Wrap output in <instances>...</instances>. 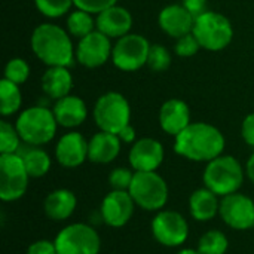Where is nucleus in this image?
Wrapping results in <instances>:
<instances>
[{
	"instance_id": "nucleus-19",
	"label": "nucleus",
	"mask_w": 254,
	"mask_h": 254,
	"mask_svg": "<svg viewBox=\"0 0 254 254\" xmlns=\"http://www.w3.org/2000/svg\"><path fill=\"white\" fill-rule=\"evenodd\" d=\"M190 124V109L183 100L171 98L161 106L159 125L165 134L177 137Z\"/></svg>"
},
{
	"instance_id": "nucleus-12",
	"label": "nucleus",
	"mask_w": 254,
	"mask_h": 254,
	"mask_svg": "<svg viewBox=\"0 0 254 254\" xmlns=\"http://www.w3.org/2000/svg\"><path fill=\"white\" fill-rule=\"evenodd\" d=\"M219 216L231 229L249 231L254 228V201L240 192L222 196Z\"/></svg>"
},
{
	"instance_id": "nucleus-11",
	"label": "nucleus",
	"mask_w": 254,
	"mask_h": 254,
	"mask_svg": "<svg viewBox=\"0 0 254 254\" xmlns=\"http://www.w3.org/2000/svg\"><path fill=\"white\" fill-rule=\"evenodd\" d=\"M150 43L141 34L129 33L121 39L113 46L112 61L116 68L122 71H137L147 64Z\"/></svg>"
},
{
	"instance_id": "nucleus-29",
	"label": "nucleus",
	"mask_w": 254,
	"mask_h": 254,
	"mask_svg": "<svg viewBox=\"0 0 254 254\" xmlns=\"http://www.w3.org/2000/svg\"><path fill=\"white\" fill-rule=\"evenodd\" d=\"M21 137L15 125L7 121H0V155L18 153L21 147Z\"/></svg>"
},
{
	"instance_id": "nucleus-10",
	"label": "nucleus",
	"mask_w": 254,
	"mask_h": 254,
	"mask_svg": "<svg viewBox=\"0 0 254 254\" xmlns=\"http://www.w3.org/2000/svg\"><path fill=\"white\" fill-rule=\"evenodd\" d=\"M150 231L158 244L176 249L183 246L189 238V223L183 214L174 210H161L150 223Z\"/></svg>"
},
{
	"instance_id": "nucleus-37",
	"label": "nucleus",
	"mask_w": 254,
	"mask_h": 254,
	"mask_svg": "<svg viewBox=\"0 0 254 254\" xmlns=\"http://www.w3.org/2000/svg\"><path fill=\"white\" fill-rule=\"evenodd\" d=\"M241 135H243V140L254 149V112L247 115L246 119L243 121V125H241Z\"/></svg>"
},
{
	"instance_id": "nucleus-4",
	"label": "nucleus",
	"mask_w": 254,
	"mask_h": 254,
	"mask_svg": "<svg viewBox=\"0 0 254 254\" xmlns=\"http://www.w3.org/2000/svg\"><path fill=\"white\" fill-rule=\"evenodd\" d=\"M15 127L22 143L27 146L42 147L54 140L58 122L52 110L43 106H33L18 116Z\"/></svg>"
},
{
	"instance_id": "nucleus-3",
	"label": "nucleus",
	"mask_w": 254,
	"mask_h": 254,
	"mask_svg": "<svg viewBox=\"0 0 254 254\" xmlns=\"http://www.w3.org/2000/svg\"><path fill=\"white\" fill-rule=\"evenodd\" d=\"M246 177V170L241 162L232 155H220L207 162L202 173L204 186L213 190L217 196H226L240 192Z\"/></svg>"
},
{
	"instance_id": "nucleus-30",
	"label": "nucleus",
	"mask_w": 254,
	"mask_h": 254,
	"mask_svg": "<svg viewBox=\"0 0 254 254\" xmlns=\"http://www.w3.org/2000/svg\"><path fill=\"white\" fill-rule=\"evenodd\" d=\"M146 65L155 73H162V71L168 70V67L171 65V54H170V51L164 45H159V43L150 45Z\"/></svg>"
},
{
	"instance_id": "nucleus-2",
	"label": "nucleus",
	"mask_w": 254,
	"mask_h": 254,
	"mask_svg": "<svg viewBox=\"0 0 254 254\" xmlns=\"http://www.w3.org/2000/svg\"><path fill=\"white\" fill-rule=\"evenodd\" d=\"M33 54L48 67H68L76 58L68 31L57 24L37 25L30 39Z\"/></svg>"
},
{
	"instance_id": "nucleus-24",
	"label": "nucleus",
	"mask_w": 254,
	"mask_h": 254,
	"mask_svg": "<svg viewBox=\"0 0 254 254\" xmlns=\"http://www.w3.org/2000/svg\"><path fill=\"white\" fill-rule=\"evenodd\" d=\"M71 88L73 76L68 71V67H48L42 76L43 92L55 101L65 95H70Z\"/></svg>"
},
{
	"instance_id": "nucleus-26",
	"label": "nucleus",
	"mask_w": 254,
	"mask_h": 254,
	"mask_svg": "<svg viewBox=\"0 0 254 254\" xmlns=\"http://www.w3.org/2000/svg\"><path fill=\"white\" fill-rule=\"evenodd\" d=\"M22 104V95L19 85L3 77L0 82V113L3 118L12 116L19 110Z\"/></svg>"
},
{
	"instance_id": "nucleus-1",
	"label": "nucleus",
	"mask_w": 254,
	"mask_h": 254,
	"mask_svg": "<svg viewBox=\"0 0 254 254\" xmlns=\"http://www.w3.org/2000/svg\"><path fill=\"white\" fill-rule=\"evenodd\" d=\"M174 138V152L192 162L207 164L223 155L226 146L222 131L205 122H192Z\"/></svg>"
},
{
	"instance_id": "nucleus-33",
	"label": "nucleus",
	"mask_w": 254,
	"mask_h": 254,
	"mask_svg": "<svg viewBox=\"0 0 254 254\" xmlns=\"http://www.w3.org/2000/svg\"><path fill=\"white\" fill-rule=\"evenodd\" d=\"M134 170L127 167L113 168L109 174V185L112 190H129V186L134 179Z\"/></svg>"
},
{
	"instance_id": "nucleus-14",
	"label": "nucleus",
	"mask_w": 254,
	"mask_h": 254,
	"mask_svg": "<svg viewBox=\"0 0 254 254\" xmlns=\"http://www.w3.org/2000/svg\"><path fill=\"white\" fill-rule=\"evenodd\" d=\"M112 51L113 46L110 43V37L98 30H94L88 36L79 39L74 54L80 65L86 68H97L107 63L112 57Z\"/></svg>"
},
{
	"instance_id": "nucleus-25",
	"label": "nucleus",
	"mask_w": 254,
	"mask_h": 254,
	"mask_svg": "<svg viewBox=\"0 0 254 254\" xmlns=\"http://www.w3.org/2000/svg\"><path fill=\"white\" fill-rule=\"evenodd\" d=\"M25 164L27 173L31 179H40L45 177L52 165L51 156L46 150L37 146H28L24 152H18Z\"/></svg>"
},
{
	"instance_id": "nucleus-40",
	"label": "nucleus",
	"mask_w": 254,
	"mask_h": 254,
	"mask_svg": "<svg viewBox=\"0 0 254 254\" xmlns=\"http://www.w3.org/2000/svg\"><path fill=\"white\" fill-rule=\"evenodd\" d=\"M246 176L249 177V180L254 185V152L253 155L249 158L247 164H246Z\"/></svg>"
},
{
	"instance_id": "nucleus-41",
	"label": "nucleus",
	"mask_w": 254,
	"mask_h": 254,
	"mask_svg": "<svg viewBox=\"0 0 254 254\" xmlns=\"http://www.w3.org/2000/svg\"><path fill=\"white\" fill-rule=\"evenodd\" d=\"M176 254H201L196 249H183V250H179Z\"/></svg>"
},
{
	"instance_id": "nucleus-16",
	"label": "nucleus",
	"mask_w": 254,
	"mask_h": 254,
	"mask_svg": "<svg viewBox=\"0 0 254 254\" xmlns=\"http://www.w3.org/2000/svg\"><path fill=\"white\" fill-rule=\"evenodd\" d=\"M55 159L64 168H77L88 159V140L77 131L64 134L55 146Z\"/></svg>"
},
{
	"instance_id": "nucleus-23",
	"label": "nucleus",
	"mask_w": 254,
	"mask_h": 254,
	"mask_svg": "<svg viewBox=\"0 0 254 254\" xmlns=\"http://www.w3.org/2000/svg\"><path fill=\"white\" fill-rule=\"evenodd\" d=\"M220 199L208 188H199L189 196V211L196 222H210L219 216Z\"/></svg>"
},
{
	"instance_id": "nucleus-20",
	"label": "nucleus",
	"mask_w": 254,
	"mask_h": 254,
	"mask_svg": "<svg viewBox=\"0 0 254 254\" xmlns=\"http://www.w3.org/2000/svg\"><path fill=\"white\" fill-rule=\"evenodd\" d=\"M52 112L58 125L70 129L80 127L88 116L86 103L77 95H65L57 100Z\"/></svg>"
},
{
	"instance_id": "nucleus-5",
	"label": "nucleus",
	"mask_w": 254,
	"mask_h": 254,
	"mask_svg": "<svg viewBox=\"0 0 254 254\" xmlns=\"http://www.w3.org/2000/svg\"><path fill=\"white\" fill-rule=\"evenodd\" d=\"M128 192L137 207L152 213L164 210L170 196L167 182L156 171H135Z\"/></svg>"
},
{
	"instance_id": "nucleus-21",
	"label": "nucleus",
	"mask_w": 254,
	"mask_h": 254,
	"mask_svg": "<svg viewBox=\"0 0 254 254\" xmlns=\"http://www.w3.org/2000/svg\"><path fill=\"white\" fill-rule=\"evenodd\" d=\"M122 141L118 134L98 131L88 140V159L94 164H110L121 153Z\"/></svg>"
},
{
	"instance_id": "nucleus-38",
	"label": "nucleus",
	"mask_w": 254,
	"mask_h": 254,
	"mask_svg": "<svg viewBox=\"0 0 254 254\" xmlns=\"http://www.w3.org/2000/svg\"><path fill=\"white\" fill-rule=\"evenodd\" d=\"M182 4L196 18L207 10V0H182Z\"/></svg>"
},
{
	"instance_id": "nucleus-39",
	"label": "nucleus",
	"mask_w": 254,
	"mask_h": 254,
	"mask_svg": "<svg viewBox=\"0 0 254 254\" xmlns=\"http://www.w3.org/2000/svg\"><path fill=\"white\" fill-rule=\"evenodd\" d=\"M119 138H121V141L122 143H127V144H131V143H135L137 141V135H135V129H134V127L132 125H128V127H125L119 134Z\"/></svg>"
},
{
	"instance_id": "nucleus-22",
	"label": "nucleus",
	"mask_w": 254,
	"mask_h": 254,
	"mask_svg": "<svg viewBox=\"0 0 254 254\" xmlns=\"http://www.w3.org/2000/svg\"><path fill=\"white\" fill-rule=\"evenodd\" d=\"M77 207V198L74 192L68 189H55L43 201V211L52 222H64L70 219Z\"/></svg>"
},
{
	"instance_id": "nucleus-8",
	"label": "nucleus",
	"mask_w": 254,
	"mask_h": 254,
	"mask_svg": "<svg viewBox=\"0 0 254 254\" xmlns=\"http://www.w3.org/2000/svg\"><path fill=\"white\" fill-rule=\"evenodd\" d=\"M30 179L19 153L0 155V199L3 202L21 199L27 193Z\"/></svg>"
},
{
	"instance_id": "nucleus-13",
	"label": "nucleus",
	"mask_w": 254,
	"mask_h": 254,
	"mask_svg": "<svg viewBox=\"0 0 254 254\" xmlns=\"http://www.w3.org/2000/svg\"><path fill=\"white\" fill-rule=\"evenodd\" d=\"M135 207L128 190H110L101 201V219L110 228H124L132 219Z\"/></svg>"
},
{
	"instance_id": "nucleus-27",
	"label": "nucleus",
	"mask_w": 254,
	"mask_h": 254,
	"mask_svg": "<svg viewBox=\"0 0 254 254\" xmlns=\"http://www.w3.org/2000/svg\"><path fill=\"white\" fill-rule=\"evenodd\" d=\"M94 30H97V24H95V19L92 18V13L85 12L82 9H76L68 15L67 31L70 36L82 39L88 36L89 33H92Z\"/></svg>"
},
{
	"instance_id": "nucleus-17",
	"label": "nucleus",
	"mask_w": 254,
	"mask_h": 254,
	"mask_svg": "<svg viewBox=\"0 0 254 254\" xmlns=\"http://www.w3.org/2000/svg\"><path fill=\"white\" fill-rule=\"evenodd\" d=\"M95 24H97V30L106 34L107 37L121 39L131 33L132 16L127 7L113 4L97 15Z\"/></svg>"
},
{
	"instance_id": "nucleus-15",
	"label": "nucleus",
	"mask_w": 254,
	"mask_h": 254,
	"mask_svg": "<svg viewBox=\"0 0 254 254\" xmlns=\"http://www.w3.org/2000/svg\"><path fill=\"white\" fill-rule=\"evenodd\" d=\"M165 158V150L161 141L152 137L138 138L132 143L128 153L129 165L134 171H156Z\"/></svg>"
},
{
	"instance_id": "nucleus-6",
	"label": "nucleus",
	"mask_w": 254,
	"mask_h": 254,
	"mask_svg": "<svg viewBox=\"0 0 254 254\" xmlns=\"http://www.w3.org/2000/svg\"><path fill=\"white\" fill-rule=\"evenodd\" d=\"M192 33L205 51L219 52L229 46L234 37L231 21L220 12L205 10L195 18Z\"/></svg>"
},
{
	"instance_id": "nucleus-36",
	"label": "nucleus",
	"mask_w": 254,
	"mask_h": 254,
	"mask_svg": "<svg viewBox=\"0 0 254 254\" xmlns=\"http://www.w3.org/2000/svg\"><path fill=\"white\" fill-rule=\"evenodd\" d=\"M25 254H58L55 243L49 240H37L31 243Z\"/></svg>"
},
{
	"instance_id": "nucleus-18",
	"label": "nucleus",
	"mask_w": 254,
	"mask_h": 254,
	"mask_svg": "<svg viewBox=\"0 0 254 254\" xmlns=\"http://www.w3.org/2000/svg\"><path fill=\"white\" fill-rule=\"evenodd\" d=\"M158 22L165 34L179 39L192 33L195 16L183 4H168L159 12Z\"/></svg>"
},
{
	"instance_id": "nucleus-7",
	"label": "nucleus",
	"mask_w": 254,
	"mask_h": 254,
	"mask_svg": "<svg viewBox=\"0 0 254 254\" xmlns=\"http://www.w3.org/2000/svg\"><path fill=\"white\" fill-rule=\"evenodd\" d=\"M94 122L100 131L119 134L129 125L131 107L128 100L116 91H109L98 97L94 106Z\"/></svg>"
},
{
	"instance_id": "nucleus-28",
	"label": "nucleus",
	"mask_w": 254,
	"mask_h": 254,
	"mask_svg": "<svg viewBox=\"0 0 254 254\" xmlns=\"http://www.w3.org/2000/svg\"><path fill=\"white\" fill-rule=\"evenodd\" d=\"M229 249V240L225 232L219 229L207 231L198 241L196 250L201 254H226Z\"/></svg>"
},
{
	"instance_id": "nucleus-35",
	"label": "nucleus",
	"mask_w": 254,
	"mask_h": 254,
	"mask_svg": "<svg viewBox=\"0 0 254 254\" xmlns=\"http://www.w3.org/2000/svg\"><path fill=\"white\" fill-rule=\"evenodd\" d=\"M74 1V6L77 9H82L85 12H89V13H100L103 12L104 9L116 4L118 0H73Z\"/></svg>"
},
{
	"instance_id": "nucleus-31",
	"label": "nucleus",
	"mask_w": 254,
	"mask_h": 254,
	"mask_svg": "<svg viewBox=\"0 0 254 254\" xmlns=\"http://www.w3.org/2000/svg\"><path fill=\"white\" fill-rule=\"evenodd\" d=\"M34 4L43 16L60 18L70 10L74 1L73 0H34Z\"/></svg>"
},
{
	"instance_id": "nucleus-34",
	"label": "nucleus",
	"mask_w": 254,
	"mask_h": 254,
	"mask_svg": "<svg viewBox=\"0 0 254 254\" xmlns=\"http://www.w3.org/2000/svg\"><path fill=\"white\" fill-rule=\"evenodd\" d=\"M176 45H174V52L182 57V58H189V57H193L199 49H201V45L198 42V39L195 37L193 33H189L186 36H182L179 39H176Z\"/></svg>"
},
{
	"instance_id": "nucleus-32",
	"label": "nucleus",
	"mask_w": 254,
	"mask_h": 254,
	"mask_svg": "<svg viewBox=\"0 0 254 254\" xmlns=\"http://www.w3.org/2000/svg\"><path fill=\"white\" fill-rule=\"evenodd\" d=\"M28 76H30V67L27 61H24L22 58H12L7 61L4 67V79L16 85H22L27 82Z\"/></svg>"
},
{
	"instance_id": "nucleus-9",
	"label": "nucleus",
	"mask_w": 254,
	"mask_h": 254,
	"mask_svg": "<svg viewBox=\"0 0 254 254\" xmlns=\"http://www.w3.org/2000/svg\"><path fill=\"white\" fill-rule=\"evenodd\" d=\"M58 254H100L101 238L98 232L86 223H71L64 226L54 240Z\"/></svg>"
}]
</instances>
